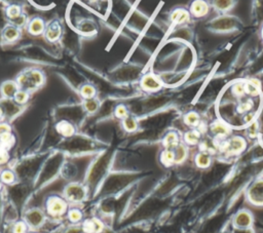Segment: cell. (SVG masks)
<instances>
[{
    "mask_svg": "<svg viewBox=\"0 0 263 233\" xmlns=\"http://www.w3.org/2000/svg\"><path fill=\"white\" fill-rule=\"evenodd\" d=\"M262 34H263V32H262Z\"/></svg>",
    "mask_w": 263,
    "mask_h": 233,
    "instance_id": "41",
    "label": "cell"
},
{
    "mask_svg": "<svg viewBox=\"0 0 263 233\" xmlns=\"http://www.w3.org/2000/svg\"><path fill=\"white\" fill-rule=\"evenodd\" d=\"M66 196L68 199L74 203H79L85 198V190L79 185L69 186L66 190Z\"/></svg>",
    "mask_w": 263,
    "mask_h": 233,
    "instance_id": "11",
    "label": "cell"
},
{
    "mask_svg": "<svg viewBox=\"0 0 263 233\" xmlns=\"http://www.w3.org/2000/svg\"><path fill=\"white\" fill-rule=\"evenodd\" d=\"M43 221H44V216L39 211H32L27 216V222L32 227H36V226L41 225L43 223Z\"/></svg>",
    "mask_w": 263,
    "mask_h": 233,
    "instance_id": "20",
    "label": "cell"
},
{
    "mask_svg": "<svg viewBox=\"0 0 263 233\" xmlns=\"http://www.w3.org/2000/svg\"><path fill=\"white\" fill-rule=\"evenodd\" d=\"M2 181L7 184H12L15 181V175L11 171H5L2 174Z\"/></svg>",
    "mask_w": 263,
    "mask_h": 233,
    "instance_id": "33",
    "label": "cell"
},
{
    "mask_svg": "<svg viewBox=\"0 0 263 233\" xmlns=\"http://www.w3.org/2000/svg\"><path fill=\"white\" fill-rule=\"evenodd\" d=\"M183 122L187 127H190L192 129H199L202 121H201V116H200L199 113H197L195 111H192V112H189V113H186L184 115Z\"/></svg>",
    "mask_w": 263,
    "mask_h": 233,
    "instance_id": "14",
    "label": "cell"
},
{
    "mask_svg": "<svg viewBox=\"0 0 263 233\" xmlns=\"http://www.w3.org/2000/svg\"><path fill=\"white\" fill-rule=\"evenodd\" d=\"M247 148V140L241 136L229 137L225 140H221L218 144L219 152L227 155L229 158L238 157L239 154L243 153Z\"/></svg>",
    "mask_w": 263,
    "mask_h": 233,
    "instance_id": "1",
    "label": "cell"
},
{
    "mask_svg": "<svg viewBox=\"0 0 263 233\" xmlns=\"http://www.w3.org/2000/svg\"><path fill=\"white\" fill-rule=\"evenodd\" d=\"M0 189H2V183H0Z\"/></svg>",
    "mask_w": 263,
    "mask_h": 233,
    "instance_id": "40",
    "label": "cell"
},
{
    "mask_svg": "<svg viewBox=\"0 0 263 233\" xmlns=\"http://www.w3.org/2000/svg\"><path fill=\"white\" fill-rule=\"evenodd\" d=\"M81 95L86 100L94 99L95 96H96V89L93 86H91V85H84L81 88Z\"/></svg>",
    "mask_w": 263,
    "mask_h": 233,
    "instance_id": "25",
    "label": "cell"
},
{
    "mask_svg": "<svg viewBox=\"0 0 263 233\" xmlns=\"http://www.w3.org/2000/svg\"><path fill=\"white\" fill-rule=\"evenodd\" d=\"M66 210H67V205L61 199L55 198V199H52L48 203V211L54 217H58V216L63 215L66 212Z\"/></svg>",
    "mask_w": 263,
    "mask_h": 233,
    "instance_id": "7",
    "label": "cell"
},
{
    "mask_svg": "<svg viewBox=\"0 0 263 233\" xmlns=\"http://www.w3.org/2000/svg\"><path fill=\"white\" fill-rule=\"evenodd\" d=\"M68 217H69V220H70L71 222H73V223H78V222H80V221L82 220V218H83V214H82V212H81L80 210H78V209H73V210H71V211L69 212Z\"/></svg>",
    "mask_w": 263,
    "mask_h": 233,
    "instance_id": "31",
    "label": "cell"
},
{
    "mask_svg": "<svg viewBox=\"0 0 263 233\" xmlns=\"http://www.w3.org/2000/svg\"><path fill=\"white\" fill-rule=\"evenodd\" d=\"M232 233H255V230H254V227L243 228V229L233 228V229H232Z\"/></svg>",
    "mask_w": 263,
    "mask_h": 233,
    "instance_id": "36",
    "label": "cell"
},
{
    "mask_svg": "<svg viewBox=\"0 0 263 233\" xmlns=\"http://www.w3.org/2000/svg\"><path fill=\"white\" fill-rule=\"evenodd\" d=\"M173 150H174V153H175V163L177 165L185 162V160L187 159V155H189V149H187V146L185 144L180 143Z\"/></svg>",
    "mask_w": 263,
    "mask_h": 233,
    "instance_id": "18",
    "label": "cell"
},
{
    "mask_svg": "<svg viewBox=\"0 0 263 233\" xmlns=\"http://www.w3.org/2000/svg\"><path fill=\"white\" fill-rule=\"evenodd\" d=\"M123 125H124L125 130L128 131V132H135L137 130V128H138L136 120H134L132 118H129V116H128L127 119L124 120Z\"/></svg>",
    "mask_w": 263,
    "mask_h": 233,
    "instance_id": "28",
    "label": "cell"
},
{
    "mask_svg": "<svg viewBox=\"0 0 263 233\" xmlns=\"http://www.w3.org/2000/svg\"><path fill=\"white\" fill-rule=\"evenodd\" d=\"M56 130L60 135H62L64 137H71L75 133V128L73 127V125L71 123H69L67 121H62V122L58 123L56 126Z\"/></svg>",
    "mask_w": 263,
    "mask_h": 233,
    "instance_id": "17",
    "label": "cell"
},
{
    "mask_svg": "<svg viewBox=\"0 0 263 233\" xmlns=\"http://www.w3.org/2000/svg\"><path fill=\"white\" fill-rule=\"evenodd\" d=\"M9 152L8 149L0 146V165H5L9 161Z\"/></svg>",
    "mask_w": 263,
    "mask_h": 233,
    "instance_id": "34",
    "label": "cell"
},
{
    "mask_svg": "<svg viewBox=\"0 0 263 233\" xmlns=\"http://www.w3.org/2000/svg\"><path fill=\"white\" fill-rule=\"evenodd\" d=\"M212 5L220 12H227L233 8L234 0H212Z\"/></svg>",
    "mask_w": 263,
    "mask_h": 233,
    "instance_id": "22",
    "label": "cell"
},
{
    "mask_svg": "<svg viewBox=\"0 0 263 233\" xmlns=\"http://www.w3.org/2000/svg\"><path fill=\"white\" fill-rule=\"evenodd\" d=\"M85 108L88 112L90 113H94L98 110L99 108V103L97 101H95L94 99H91V100H87L86 103H85Z\"/></svg>",
    "mask_w": 263,
    "mask_h": 233,
    "instance_id": "32",
    "label": "cell"
},
{
    "mask_svg": "<svg viewBox=\"0 0 263 233\" xmlns=\"http://www.w3.org/2000/svg\"><path fill=\"white\" fill-rule=\"evenodd\" d=\"M254 225V215L247 209L239 210L232 219L233 228H250Z\"/></svg>",
    "mask_w": 263,
    "mask_h": 233,
    "instance_id": "4",
    "label": "cell"
},
{
    "mask_svg": "<svg viewBox=\"0 0 263 233\" xmlns=\"http://www.w3.org/2000/svg\"><path fill=\"white\" fill-rule=\"evenodd\" d=\"M212 155L211 153L207 152V151H203L200 150L195 157V165L197 168L199 169H208L211 167L212 165Z\"/></svg>",
    "mask_w": 263,
    "mask_h": 233,
    "instance_id": "10",
    "label": "cell"
},
{
    "mask_svg": "<svg viewBox=\"0 0 263 233\" xmlns=\"http://www.w3.org/2000/svg\"><path fill=\"white\" fill-rule=\"evenodd\" d=\"M2 92L5 97L13 98V97H15L16 93L18 92V86L13 82H8L3 85Z\"/></svg>",
    "mask_w": 263,
    "mask_h": 233,
    "instance_id": "23",
    "label": "cell"
},
{
    "mask_svg": "<svg viewBox=\"0 0 263 233\" xmlns=\"http://www.w3.org/2000/svg\"><path fill=\"white\" fill-rule=\"evenodd\" d=\"M28 98H29V95L27 93V91H24V90H21V91H18L14 97L15 101L18 103V104H25L27 101H28Z\"/></svg>",
    "mask_w": 263,
    "mask_h": 233,
    "instance_id": "29",
    "label": "cell"
},
{
    "mask_svg": "<svg viewBox=\"0 0 263 233\" xmlns=\"http://www.w3.org/2000/svg\"><path fill=\"white\" fill-rule=\"evenodd\" d=\"M141 86H142V89L147 92H157V91L161 90L162 83L159 80V77L150 73L143 77L142 82H141Z\"/></svg>",
    "mask_w": 263,
    "mask_h": 233,
    "instance_id": "6",
    "label": "cell"
},
{
    "mask_svg": "<svg viewBox=\"0 0 263 233\" xmlns=\"http://www.w3.org/2000/svg\"><path fill=\"white\" fill-rule=\"evenodd\" d=\"M191 19V13L184 9H177L171 15L172 22L176 24H184Z\"/></svg>",
    "mask_w": 263,
    "mask_h": 233,
    "instance_id": "16",
    "label": "cell"
},
{
    "mask_svg": "<svg viewBox=\"0 0 263 233\" xmlns=\"http://www.w3.org/2000/svg\"><path fill=\"white\" fill-rule=\"evenodd\" d=\"M115 113H116L117 118L120 119V120H125V119H127L128 116H129V114H128V109H127V107H126L125 105H119V106L116 108Z\"/></svg>",
    "mask_w": 263,
    "mask_h": 233,
    "instance_id": "30",
    "label": "cell"
},
{
    "mask_svg": "<svg viewBox=\"0 0 263 233\" xmlns=\"http://www.w3.org/2000/svg\"><path fill=\"white\" fill-rule=\"evenodd\" d=\"M210 129V132L211 134L214 136V138L218 141H221V140H225L228 139L231 134H232V129L231 127L225 124L223 121L221 120H218L214 123H212L209 127Z\"/></svg>",
    "mask_w": 263,
    "mask_h": 233,
    "instance_id": "5",
    "label": "cell"
},
{
    "mask_svg": "<svg viewBox=\"0 0 263 233\" xmlns=\"http://www.w3.org/2000/svg\"><path fill=\"white\" fill-rule=\"evenodd\" d=\"M84 229L87 233H99L103 229V226L98 220L92 219V220H88L85 223Z\"/></svg>",
    "mask_w": 263,
    "mask_h": 233,
    "instance_id": "21",
    "label": "cell"
},
{
    "mask_svg": "<svg viewBox=\"0 0 263 233\" xmlns=\"http://www.w3.org/2000/svg\"><path fill=\"white\" fill-rule=\"evenodd\" d=\"M180 143V137L175 131L169 132L163 139V145L165 149H175Z\"/></svg>",
    "mask_w": 263,
    "mask_h": 233,
    "instance_id": "13",
    "label": "cell"
},
{
    "mask_svg": "<svg viewBox=\"0 0 263 233\" xmlns=\"http://www.w3.org/2000/svg\"><path fill=\"white\" fill-rule=\"evenodd\" d=\"M44 74L37 70H30L28 73H23L19 76L18 84L24 88V91L34 90L44 84Z\"/></svg>",
    "mask_w": 263,
    "mask_h": 233,
    "instance_id": "3",
    "label": "cell"
},
{
    "mask_svg": "<svg viewBox=\"0 0 263 233\" xmlns=\"http://www.w3.org/2000/svg\"><path fill=\"white\" fill-rule=\"evenodd\" d=\"M222 233H232V231H224V232H222Z\"/></svg>",
    "mask_w": 263,
    "mask_h": 233,
    "instance_id": "39",
    "label": "cell"
},
{
    "mask_svg": "<svg viewBox=\"0 0 263 233\" xmlns=\"http://www.w3.org/2000/svg\"><path fill=\"white\" fill-rule=\"evenodd\" d=\"M246 201L254 208H263V178L256 179L248 186Z\"/></svg>",
    "mask_w": 263,
    "mask_h": 233,
    "instance_id": "2",
    "label": "cell"
},
{
    "mask_svg": "<svg viewBox=\"0 0 263 233\" xmlns=\"http://www.w3.org/2000/svg\"><path fill=\"white\" fill-rule=\"evenodd\" d=\"M45 31H46V37L48 38V41L56 42L61 36L62 27L59 22L53 21L52 23L49 24V26L47 27V29Z\"/></svg>",
    "mask_w": 263,
    "mask_h": 233,
    "instance_id": "12",
    "label": "cell"
},
{
    "mask_svg": "<svg viewBox=\"0 0 263 233\" xmlns=\"http://www.w3.org/2000/svg\"><path fill=\"white\" fill-rule=\"evenodd\" d=\"M8 133H11V127L8 124H5V123L0 124V137L5 135V134H8Z\"/></svg>",
    "mask_w": 263,
    "mask_h": 233,
    "instance_id": "37",
    "label": "cell"
},
{
    "mask_svg": "<svg viewBox=\"0 0 263 233\" xmlns=\"http://www.w3.org/2000/svg\"><path fill=\"white\" fill-rule=\"evenodd\" d=\"M3 114H4V112H3V109H2V108H0V119H2V118H3Z\"/></svg>",
    "mask_w": 263,
    "mask_h": 233,
    "instance_id": "38",
    "label": "cell"
},
{
    "mask_svg": "<svg viewBox=\"0 0 263 233\" xmlns=\"http://www.w3.org/2000/svg\"><path fill=\"white\" fill-rule=\"evenodd\" d=\"M183 142L187 147H195L200 145L202 142V131L199 129H193L186 132L183 136Z\"/></svg>",
    "mask_w": 263,
    "mask_h": 233,
    "instance_id": "8",
    "label": "cell"
},
{
    "mask_svg": "<svg viewBox=\"0 0 263 233\" xmlns=\"http://www.w3.org/2000/svg\"><path fill=\"white\" fill-rule=\"evenodd\" d=\"M161 163L167 167L170 168L174 165H176L175 163V153L173 149H165L162 153H161Z\"/></svg>",
    "mask_w": 263,
    "mask_h": 233,
    "instance_id": "19",
    "label": "cell"
},
{
    "mask_svg": "<svg viewBox=\"0 0 263 233\" xmlns=\"http://www.w3.org/2000/svg\"><path fill=\"white\" fill-rule=\"evenodd\" d=\"M27 225L23 222H19L14 227V233H26Z\"/></svg>",
    "mask_w": 263,
    "mask_h": 233,
    "instance_id": "35",
    "label": "cell"
},
{
    "mask_svg": "<svg viewBox=\"0 0 263 233\" xmlns=\"http://www.w3.org/2000/svg\"><path fill=\"white\" fill-rule=\"evenodd\" d=\"M191 15L195 18H203L209 13V5L205 0H194L191 6Z\"/></svg>",
    "mask_w": 263,
    "mask_h": 233,
    "instance_id": "9",
    "label": "cell"
},
{
    "mask_svg": "<svg viewBox=\"0 0 263 233\" xmlns=\"http://www.w3.org/2000/svg\"><path fill=\"white\" fill-rule=\"evenodd\" d=\"M46 30V24L41 18H35L33 19L29 26H28V31L32 35H41L44 33Z\"/></svg>",
    "mask_w": 263,
    "mask_h": 233,
    "instance_id": "15",
    "label": "cell"
},
{
    "mask_svg": "<svg viewBox=\"0 0 263 233\" xmlns=\"http://www.w3.org/2000/svg\"><path fill=\"white\" fill-rule=\"evenodd\" d=\"M14 143H15V138L11 133L5 134V135L0 137V146H3L7 149L13 147Z\"/></svg>",
    "mask_w": 263,
    "mask_h": 233,
    "instance_id": "26",
    "label": "cell"
},
{
    "mask_svg": "<svg viewBox=\"0 0 263 233\" xmlns=\"http://www.w3.org/2000/svg\"><path fill=\"white\" fill-rule=\"evenodd\" d=\"M4 38L7 42H13L19 38V30L14 26H9L4 30Z\"/></svg>",
    "mask_w": 263,
    "mask_h": 233,
    "instance_id": "24",
    "label": "cell"
},
{
    "mask_svg": "<svg viewBox=\"0 0 263 233\" xmlns=\"http://www.w3.org/2000/svg\"><path fill=\"white\" fill-rule=\"evenodd\" d=\"M7 15L13 21L18 20L21 17V8L18 6H11L7 10Z\"/></svg>",
    "mask_w": 263,
    "mask_h": 233,
    "instance_id": "27",
    "label": "cell"
}]
</instances>
